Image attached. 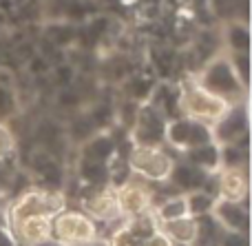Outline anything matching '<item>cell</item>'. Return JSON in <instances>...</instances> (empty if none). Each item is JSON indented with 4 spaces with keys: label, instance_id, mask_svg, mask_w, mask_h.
Wrapping results in <instances>:
<instances>
[{
    "label": "cell",
    "instance_id": "1",
    "mask_svg": "<svg viewBox=\"0 0 252 246\" xmlns=\"http://www.w3.org/2000/svg\"><path fill=\"white\" fill-rule=\"evenodd\" d=\"M192 78H195L206 91H210L217 98L226 100L230 106L246 105V100H248V84L239 78V73L235 71L228 53H219V56L210 58Z\"/></svg>",
    "mask_w": 252,
    "mask_h": 246
},
{
    "label": "cell",
    "instance_id": "2",
    "mask_svg": "<svg viewBox=\"0 0 252 246\" xmlns=\"http://www.w3.org/2000/svg\"><path fill=\"white\" fill-rule=\"evenodd\" d=\"M177 109L182 111V115L192 120H199L213 127L215 122L223 118L228 111L232 109L226 100L217 98L215 93L206 91L195 78H186L179 84L177 93Z\"/></svg>",
    "mask_w": 252,
    "mask_h": 246
},
{
    "label": "cell",
    "instance_id": "3",
    "mask_svg": "<svg viewBox=\"0 0 252 246\" xmlns=\"http://www.w3.org/2000/svg\"><path fill=\"white\" fill-rule=\"evenodd\" d=\"M173 167L175 158L166 144H133L128 153V173L148 184L168 182Z\"/></svg>",
    "mask_w": 252,
    "mask_h": 246
},
{
    "label": "cell",
    "instance_id": "4",
    "mask_svg": "<svg viewBox=\"0 0 252 246\" xmlns=\"http://www.w3.org/2000/svg\"><path fill=\"white\" fill-rule=\"evenodd\" d=\"M100 226L80 209H64L51 217V240L60 246H87L97 242Z\"/></svg>",
    "mask_w": 252,
    "mask_h": 246
},
{
    "label": "cell",
    "instance_id": "5",
    "mask_svg": "<svg viewBox=\"0 0 252 246\" xmlns=\"http://www.w3.org/2000/svg\"><path fill=\"white\" fill-rule=\"evenodd\" d=\"M66 209V200L62 193L58 191H47V189H29L25 193H20L7 209V222L25 220V217H33V215H44V217H53L60 211Z\"/></svg>",
    "mask_w": 252,
    "mask_h": 246
},
{
    "label": "cell",
    "instance_id": "6",
    "mask_svg": "<svg viewBox=\"0 0 252 246\" xmlns=\"http://www.w3.org/2000/svg\"><path fill=\"white\" fill-rule=\"evenodd\" d=\"M213 142L215 140H213V127L210 124L186 118V115H177V118L166 120L164 144L179 151V153H188V151L213 144Z\"/></svg>",
    "mask_w": 252,
    "mask_h": 246
},
{
    "label": "cell",
    "instance_id": "7",
    "mask_svg": "<svg viewBox=\"0 0 252 246\" xmlns=\"http://www.w3.org/2000/svg\"><path fill=\"white\" fill-rule=\"evenodd\" d=\"M115 198H118V209L122 220H133V217L153 213L155 209V191L148 182L139 177H128L120 186H115Z\"/></svg>",
    "mask_w": 252,
    "mask_h": 246
},
{
    "label": "cell",
    "instance_id": "8",
    "mask_svg": "<svg viewBox=\"0 0 252 246\" xmlns=\"http://www.w3.org/2000/svg\"><path fill=\"white\" fill-rule=\"evenodd\" d=\"M217 180L213 195L219 200H230V202H248V167L239 164V167H221L217 173H213Z\"/></svg>",
    "mask_w": 252,
    "mask_h": 246
},
{
    "label": "cell",
    "instance_id": "9",
    "mask_svg": "<svg viewBox=\"0 0 252 246\" xmlns=\"http://www.w3.org/2000/svg\"><path fill=\"white\" fill-rule=\"evenodd\" d=\"M210 217L223 229V233L230 235H246L250 231V215L248 202H230V200H215V207Z\"/></svg>",
    "mask_w": 252,
    "mask_h": 246
},
{
    "label": "cell",
    "instance_id": "10",
    "mask_svg": "<svg viewBox=\"0 0 252 246\" xmlns=\"http://www.w3.org/2000/svg\"><path fill=\"white\" fill-rule=\"evenodd\" d=\"M93 222L97 224H111V222H120V209H118V198H115V186H97L89 198L82 200V209Z\"/></svg>",
    "mask_w": 252,
    "mask_h": 246
},
{
    "label": "cell",
    "instance_id": "11",
    "mask_svg": "<svg viewBox=\"0 0 252 246\" xmlns=\"http://www.w3.org/2000/svg\"><path fill=\"white\" fill-rule=\"evenodd\" d=\"M164 129H166V115L159 109H146L139 111L133 127V144H164Z\"/></svg>",
    "mask_w": 252,
    "mask_h": 246
},
{
    "label": "cell",
    "instance_id": "12",
    "mask_svg": "<svg viewBox=\"0 0 252 246\" xmlns=\"http://www.w3.org/2000/svg\"><path fill=\"white\" fill-rule=\"evenodd\" d=\"M248 131V115H246V106H232L219 122L213 124V140L215 144L226 146V144H237L239 138L246 136Z\"/></svg>",
    "mask_w": 252,
    "mask_h": 246
},
{
    "label": "cell",
    "instance_id": "13",
    "mask_svg": "<svg viewBox=\"0 0 252 246\" xmlns=\"http://www.w3.org/2000/svg\"><path fill=\"white\" fill-rule=\"evenodd\" d=\"M7 229L11 231V235L16 238L18 246L42 244V242L51 240V217H44V215L25 217V220L7 224Z\"/></svg>",
    "mask_w": 252,
    "mask_h": 246
},
{
    "label": "cell",
    "instance_id": "14",
    "mask_svg": "<svg viewBox=\"0 0 252 246\" xmlns=\"http://www.w3.org/2000/svg\"><path fill=\"white\" fill-rule=\"evenodd\" d=\"M208 177L210 176H206L204 171H199V169L192 167L186 160H182V162L175 160V167L170 171L168 182L173 184V189L177 193H188V191H195V189H204V180H208Z\"/></svg>",
    "mask_w": 252,
    "mask_h": 246
},
{
    "label": "cell",
    "instance_id": "15",
    "mask_svg": "<svg viewBox=\"0 0 252 246\" xmlns=\"http://www.w3.org/2000/svg\"><path fill=\"white\" fill-rule=\"evenodd\" d=\"M157 229L166 235L173 244H188L192 246L197 238V217H179V220H170V222H159Z\"/></svg>",
    "mask_w": 252,
    "mask_h": 246
},
{
    "label": "cell",
    "instance_id": "16",
    "mask_svg": "<svg viewBox=\"0 0 252 246\" xmlns=\"http://www.w3.org/2000/svg\"><path fill=\"white\" fill-rule=\"evenodd\" d=\"M184 160L190 162L192 167H197L199 171H204L206 176H213L221 169V149H219V144L213 142V144H206L184 153Z\"/></svg>",
    "mask_w": 252,
    "mask_h": 246
},
{
    "label": "cell",
    "instance_id": "17",
    "mask_svg": "<svg viewBox=\"0 0 252 246\" xmlns=\"http://www.w3.org/2000/svg\"><path fill=\"white\" fill-rule=\"evenodd\" d=\"M188 215V207H186V195L184 193H173L168 198L159 200L155 209H153V217L159 222H170V220H179V217Z\"/></svg>",
    "mask_w": 252,
    "mask_h": 246
},
{
    "label": "cell",
    "instance_id": "18",
    "mask_svg": "<svg viewBox=\"0 0 252 246\" xmlns=\"http://www.w3.org/2000/svg\"><path fill=\"white\" fill-rule=\"evenodd\" d=\"M184 195H186V207H188V215L190 217L210 215V211L215 207V200H217L208 189H195Z\"/></svg>",
    "mask_w": 252,
    "mask_h": 246
},
{
    "label": "cell",
    "instance_id": "19",
    "mask_svg": "<svg viewBox=\"0 0 252 246\" xmlns=\"http://www.w3.org/2000/svg\"><path fill=\"white\" fill-rule=\"evenodd\" d=\"M113 153V142H109L106 138H95L93 142H89L87 149H84V158L87 162H97L104 164V160Z\"/></svg>",
    "mask_w": 252,
    "mask_h": 246
},
{
    "label": "cell",
    "instance_id": "20",
    "mask_svg": "<svg viewBox=\"0 0 252 246\" xmlns=\"http://www.w3.org/2000/svg\"><path fill=\"white\" fill-rule=\"evenodd\" d=\"M106 246H142V240L135 238L128 231L126 222L122 220L120 226H115V229L111 231V235L106 238Z\"/></svg>",
    "mask_w": 252,
    "mask_h": 246
},
{
    "label": "cell",
    "instance_id": "21",
    "mask_svg": "<svg viewBox=\"0 0 252 246\" xmlns=\"http://www.w3.org/2000/svg\"><path fill=\"white\" fill-rule=\"evenodd\" d=\"M16 149V138H13V131L7 127L4 122H0V162L7 160L9 155Z\"/></svg>",
    "mask_w": 252,
    "mask_h": 246
},
{
    "label": "cell",
    "instance_id": "22",
    "mask_svg": "<svg viewBox=\"0 0 252 246\" xmlns=\"http://www.w3.org/2000/svg\"><path fill=\"white\" fill-rule=\"evenodd\" d=\"M142 246H173V242H170V240L166 238V235L161 233L159 229H157L155 233H153V235H148V238L144 240Z\"/></svg>",
    "mask_w": 252,
    "mask_h": 246
},
{
    "label": "cell",
    "instance_id": "23",
    "mask_svg": "<svg viewBox=\"0 0 252 246\" xmlns=\"http://www.w3.org/2000/svg\"><path fill=\"white\" fill-rule=\"evenodd\" d=\"M0 246H18L16 238H13L11 231L7 229V224L0 226Z\"/></svg>",
    "mask_w": 252,
    "mask_h": 246
},
{
    "label": "cell",
    "instance_id": "24",
    "mask_svg": "<svg viewBox=\"0 0 252 246\" xmlns=\"http://www.w3.org/2000/svg\"><path fill=\"white\" fill-rule=\"evenodd\" d=\"M33 246H60V244H56L53 240H49V242H42V244H33Z\"/></svg>",
    "mask_w": 252,
    "mask_h": 246
},
{
    "label": "cell",
    "instance_id": "25",
    "mask_svg": "<svg viewBox=\"0 0 252 246\" xmlns=\"http://www.w3.org/2000/svg\"><path fill=\"white\" fill-rule=\"evenodd\" d=\"M87 246H106V242H100V240H97V242H93V244H87Z\"/></svg>",
    "mask_w": 252,
    "mask_h": 246
},
{
    "label": "cell",
    "instance_id": "26",
    "mask_svg": "<svg viewBox=\"0 0 252 246\" xmlns=\"http://www.w3.org/2000/svg\"><path fill=\"white\" fill-rule=\"evenodd\" d=\"M173 246H188V244H173Z\"/></svg>",
    "mask_w": 252,
    "mask_h": 246
}]
</instances>
